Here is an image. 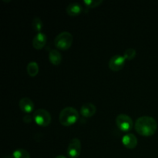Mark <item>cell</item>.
<instances>
[{"instance_id":"1","label":"cell","mask_w":158,"mask_h":158,"mask_svg":"<svg viewBox=\"0 0 158 158\" xmlns=\"http://www.w3.org/2000/svg\"><path fill=\"white\" fill-rule=\"evenodd\" d=\"M136 131L143 137L154 135L157 129V123L154 118L149 116H143L136 120L134 125Z\"/></svg>"},{"instance_id":"2","label":"cell","mask_w":158,"mask_h":158,"mask_svg":"<svg viewBox=\"0 0 158 158\" xmlns=\"http://www.w3.org/2000/svg\"><path fill=\"white\" fill-rule=\"evenodd\" d=\"M78 120L79 113L75 108L68 106V107L64 108L60 111L59 120L63 126H72V125L75 124Z\"/></svg>"},{"instance_id":"3","label":"cell","mask_w":158,"mask_h":158,"mask_svg":"<svg viewBox=\"0 0 158 158\" xmlns=\"http://www.w3.org/2000/svg\"><path fill=\"white\" fill-rule=\"evenodd\" d=\"M73 37L69 32H62L56 37L54 44L57 49L60 50H67L72 46Z\"/></svg>"},{"instance_id":"4","label":"cell","mask_w":158,"mask_h":158,"mask_svg":"<svg viewBox=\"0 0 158 158\" xmlns=\"http://www.w3.org/2000/svg\"><path fill=\"white\" fill-rule=\"evenodd\" d=\"M34 121L40 127H47L51 123V115L44 109H38L33 114Z\"/></svg>"},{"instance_id":"5","label":"cell","mask_w":158,"mask_h":158,"mask_svg":"<svg viewBox=\"0 0 158 158\" xmlns=\"http://www.w3.org/2000/svg\"><path fill=\"white\" fill-rule=\"evenodd\" d=\"M116 124L117 127L123 132H128L131 131L134 126V122L131 117L127 114H119L116 118Z\"/></svg>"},{"instance_id":"6","label":"cell","mask_w":158,"mask_h":158,"mask_svg":"<svg viewBox=\"0 0 158 158\" xmlns=\"http://www.w3.org/2000/svg\"><path fill=\"white\" fill-rule=\"evenodd\" d=\"M81 153V142L78 138H73L67 148V154L70 158H77Z\"/></svg>"},{"instance_id":"7","label":"cell","mask_w":158,"mask_h":158,"mask_svg":"<svg viewBox=\"0 0 158 158\" xmlns=\"http://www.w3.org/2000/svg\"><path fill=\"white\" fill-rule=\"evenodd\" d=\"M125 58L121 55H115L109 61V68L114 72L120 71L125 66Z\"/></svg>"},{"instance_id":"8","label":"cell","mask_w":158,"mask_h":158,"mask_svg":"<svg viewBox=\"0 0 158 158\" xmlns=\"http://www.w3.org/2000/svg\"><path fill=\"white\" fill-rule=\"evenodd\" d=\"M19 106L23 112L29 114L34 110V103L31 99L23 97L19 102Z\"/></svg>"},{"instance_id":"9","label":"cell","mask_w":158,"mask_h":158,"mask_svg":"<svg viewBox=\"0 0 158 158\" xmlns=\"http://www.w3.org/2000/svg\"><path fill=\"white\" fill-rule=\"evenodd\" d=\"M46 41H47V37L43 32H39L32 40V46L37 50L42 49L44 46L46 45Z\"/></svg>"},{"instance_id":"10","label":"cell","mask_w":158,"mask_h":158,"mask_svg":"<svg viewBox=\"0 0 158 158\" xmlns=\"http://www.w3.org/2000/svg\"><path fill=\"white\" fill-rule=\"evenodd\" d=\"M122 143L127 149H134L137 145V138L134 134H127L122 138Z\"/></svg>"},{"instance_id":"11","label":"cell","mask_w":158,"mask_h":158,"mask_svg":"<svg viewBox=\"0 0 158 158\" xmlns=\"http://www.w3.org/2000/svg\"><path fill=\"white\" fill-rule=\"evenodd\" d=\"M96 112H97V108H96L95 105L90 103H85L80 108L81 115L83 117H86V118L93 117L96 114Z\"/></svg>"},{"instance_id":"12","label":"cell","mask_w":158,"mask_h":158,"mask_svg":"<svg viewBox=\"0 0 158 158\" xmlns=\"http://www.w3.org/2000/svg\"><path fill=\"white\" fill-rule=\"evenodd\" d=\"M66 13L69 16H77V15H79L82 12L83 8H82L81 5L79 4V3L73 2L68 5L66 9Z\"/></svg>"},{"instance_id":"13","label":"cell","mask_w":158,"mask_h":158,"mask_svg":"<svg viewBox=\"0 0 158 158\" xmlns=\"http://www.w3.org/2000/svg\"><path fill=\"white\" fill-rule=\"evenodd\" d=\"M49 60L50 63L54 66H58L61 63L62 60V55L58 50L56 49H52L50 50L49 53Z\"/></svg>"},{"instance_id":"14","label":"cell","mask_w":158,"mask_h":158,"mask_svg":"<svg viewBox=\"0 0 158 158\" xmlns=\"http://www.w3.org/2000/svg\"><path fill=\"white\" fill-rule=\"evenodd\" d=\"M26 69L29 77H34L39 73V65L35 62H30L28 64Z\"/></svg>"},{"instance_id":"15","label":"cell","mask_w":158,"mask_h":158,"mask_svg":"<svg viewBox=\"0 0 158 158\" xmlns=\"http://www.w3.org/2000/svg\"><path fill=\"white\" fill-rule=\"evenodd\" d=\"M32 27L34 29V31L40 32V31L43 29V22L39 17H35L32 20Z\"/></svg>"},{"instance_id":"16","label":"cell","mask_w":158,"mask_h":158,"mask_svg":"<svg viewBox=\"0 0 158 158\" xmlns=\"http://www.w3.org/2000/svg\"><path fill=\"white\" fill-rule=\"evenodd\" d=\"M12 157L13 158H30V154L26 150L18 149L14 151Z\"/></svg>"},{"instance_id":"17","label":"cell","mask_w":158,"mask_h":158,"mask_svg":"<svg viewBox=\"0 0 158 158\" xmlns=\"http://www.w3.org/2000/svg\"><path fill=\"white\" fill-rule=\"evenodd\" d=\"M136 55H137V51L133 48H129L125 50L123 57L126 60H132L133 59L135 58Z\"/></svg>"},{"instance_id":"18","label":"cell","mask_w":158,"mask_h":158,"mask_svg":"<svg viewBox=\"0 0 158 158\" xmlns=\"http://www.w3.org/2000/svg\"><path fill=\"white\" fill-rule=\"evenodd\" d=\"M83 3L88 8H96L100 6L103 3V1L102 0H84Z\"/></svg>"},{"instance_id":"19","label":"cell","mask_w":158,"mask_h":158,"mask_svg":"<svg viewBox=\"0 0 158 158\" xmlns=\"http://www.w3.org/2000/svg\"><path fill=\"white\" fill-rule=\"evenodd\" d=\"M32 117H30V116H29V115H27V116H26V117H23V121L26 123H29L30 122H32Z\"/></svg>"},{"instance_id":"20","label":"cell","mask_w":158,"mask_h":158,"mask_svg":"<svg viewBox=\"0 0 158 158\" xmlns=\"http://www.w3.org/2000/svg\"><path fill=\"white\" fill-rule=\"evenodd\" d=\"M54 158H66V157H65V156H63V155H59V156H57V157H56Z\"/></svg>"}]
</instances>
